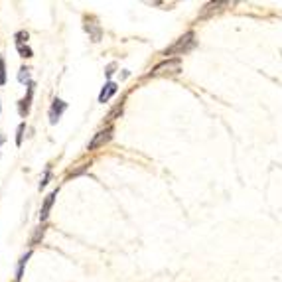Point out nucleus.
Returning <instances> with one entry per match:
<instances>
[{
  "instance_id": "obj_10",
  "label": "nucleus",
  "mask_w": 282,
  "mask_h": 282,
  "mask_svg": "<svg viewBox=\"0 0 282 282\" xmlns=\"http://www.w3.org/2000/svg\"><path fill=\"white\" fill-rule=\"evenodd\" d=\"M18 81H20V83H30V69H28V67H22V69H20Z\"/></svg>"
},
{
  "instance_id": "obj_4",
  "label": "nucleus",
  "mask_w": 282,
  "mask_h": 282,
  "mask_svg": "<svg viewBox=\"0 0 282 282\" xmlns=\"http://www.w3.org/2000/svg\"><path fill=\"white\" fill-rule=\"evenodd\" d=\"M65 109H67V103H64L62 99H53V105H51V109H50V123L51 125H55V123L59 120V116L64 115Z\"/></svg>"
},
{
  "instance_id": "obj_9",
  "label": "nucleus",
  "mask_w": 282,
  "mask_h": 282,
  "mask_svg": "<svg viewBox=\"0 0 282 282\" xmlns=\"http://www.w3.org/2000/svg\"><path fill=\"white\" fill-rule=\"evenodd\" d=\"M221 6H225V2H209V4L205 6V10H204L202 16H207V14H211L213 10H219Z\"/></svg>"
},
{
  "instance_id": "obj_1",
  "label": "nucleus",
  "mask_w": 282,
  "mask_h": 282,
  "mask_svg": "<svg viewBox=\"0 0 282 282\" xmlns=\"http://www.w3.org/2000/svg\"><path fill=\"white\" fill-rule=\"evenodd\" d=\"M193 46H195V36H193V32H186L182 38H178V42L174 44V46H170L166 51H164V55L170 57V55H184V53H188V51L192 50Z\"/></svg>"
},
{
  "instance_id": "obj_5",
  "label": "nucleus",
  "mask_w": 282,
  "mask_h": 282,
  "mask_svg": "<svg viewBox=\"0 0 282 282\" xmlns=\"http://www.w3.org/2000/svg\"><path fill=\"white\" fill-rule=\"evenodd\" d=\"M55 195H57V190H53V192L46 197V202H44V205H42V211H39V219H42V221H46L48 215H50L51 205H53V202H55Z\"/></svg>"
},
{
  "instance_id": "obj_6",
  "label": "nucleus",
  "mask_w": 282,
  "mask_h": 282,
  "mask_svg": "<svg viewBox=\"0 0 282 282\" xmlns=\"http://www.w3.org/2000/svg\"><path fill=\"white\" fill-rule=\"evenodd\" d=\"M116 83H113V81H109V83H105V87L101 89V93H99V103H107L113 95L116 93Z\"/></svg>"
},
{
  "instance_id": "obj_16",
  "label": "nucleus",
  "mask_w": 282,
  "mask_h": 282,
  "mask_svg": "<svg viewBox=\"0 0 282 282\" xmlns=\"http://www.w3.org/2000/svg\"><path fill=\"white\" fill-rule=\"evenodd\" d=\"M87 168H89V164H83V166H79L77 170H71V172H69V176H79V174H81V172H85Z\"/></svg>"
},
{
  "instance_id": "obj_17",
  "label": "nucleus",
  "mask_w": 282,
  "mask_h": 282,
  "mask_svg": "<svg viewBox=\"0 0 282 282\" xmlns=\"http://www.w3.org/2000/svg\"><path fill=\"white\" fill-rule=\"evenodd\" d=\"M50 170H46V174H44V178H42V182H39V190L42 188H46V184H48V179H50Z\"/></svg>"
},
{
  "instance_id": "obj_7",
  "label": "nucleus",
  "mask_w": 282,
  "mask_h": 282,
  "mask_svg": "<svg viewBox=\"0 0 282 282\" xmlns=\"http://www.w3.org/2000/svg\"><path fill=\"white\" fill-rule=\"evenodd\" d=\"M32 87H34V85L30 83V89H28V97L20 101V115H22V116H26V115H28V111H30V99H32V93H34V89H32Z\"/></svg>"
},
{
  "instance_id": "obj_2",
  "label": "nucleus",
  "mask_w": 282,
  "mask_h": 282,
  "mask_svg": "<svg viewBox=\"0 0 282 282\" xmlns=\"http://www.w3.org/2000/svg\"><path fill=\"white\" fill-rule=\"evenodd\" d=\"M179 71V59L178 57H168L162 64H158L150 71V75H160V73H178Z\"/></svg>"
},
{
  "instance_id": "obj_14",
  "label": "nucleus",
  "mask_w": 282,
  "mask_h": 282,
  "mask_svg": "<svg viewBox=\"0 0 282 282\" xmlns=\"http://www.w3.org/2000/svg\"><path fill=\"white\" fill-rule=\"evenodd\" d=\"M24 128H26V125H24V123H22V125H20V127H18V136H16V144H18V146H20V144H22V134H24Z\"/></svg>"
},
{
  "instance_id": "obj_3",
  "label": "nucleus",
  "mask_w": 282,
  "mask_h": 282,
  "mask_svg": "<svg viewBox=\"0 0 282 282\" xmlns=\"http://www.w3.org/2000/svg\"><path fill=\"white\" fill-rule=\"evenodd\" d=\"M113 138V128H105V130H99L95 136H93V140L89 142V150H97V148H101L105 146L107 142Z\"/></svg>"
},
{
  "instance_id": "obj_15",
  "label": "nucleus",
  "mask_w": 282,
  "mask_h": 282,
  "mask_svg": "<svg viewBox=\"0 0 282 282\" xmlns=\"http://www.w3.org/2000/svg\"><path fill=\"white\" fill-rule=\"evenodd\" d=\"M18 51L22 53V57H32V50H30V48H24V46H18Z\"/></svg>"
},
{
  "instance_id": "obj_18",
  "label": "nucleus",
  "mask_w": 282,
  "mask_h": 282,
  "mask_svg": "<svg viewBox=\"0 0 282 282\" xmlns=\"http://www.w3.org/2000/svg\"><path fill=\"white\" fill-rule=\"evenodd\" d=\"M113 69H115V64H111L109 67H107V75H109V77L113 75Z\"/></svg>"
},
{
  "instance_id": "obj_13",
  "label": "nucleus",
  "mask_w": 282,
  "mask_h": 282,
  "mask_svg": "<svg viewBox=\"0 0 282 282\" xmlns=\"http://www.w3.org/2000/svg\"><path fill=\"white\" fill-rule=\"evenodd\" d=\"M26 39H28V32H18V34H16V44H18V46H22Z\"/></svg>"
},
{
  "instance_id": "obj_11",
  "label": "nucleus",
  "mask_w": 282,
  "mask_h": 282,
  "mask_svg": "<svg viewBox=\"0 0 282 282\" xmlns=\"http://www.w3.org/2000/svg\"><path fill=\"white\" fill-rule=\"evenodd\" d=\"M6 83V65H4V57L0 55V85Z\"/></svg>"
},
{
  "instance_id": "obj_19",
  "label": "nucleus",
  "mask_w": 282,
  "mask_h": 282,
  "mask_svg": "<svg viewBox=\"0 0 282 282\" xmlns=\"http://www.w3.org/2000/svg\"><path fill=\"white\" fill-rule=\"evenodd\" d=\"M2 142H4V136H0V144H2Z\"/></svg>"
},
{
  "instance_id": "obj_8",
  "label": "nucleus",
  "mask_w": 282,
  "mask_h": 282,
  "mask_svg": "<svg viewBox=\"0 0 282 282\" xmlns=\"http://www.w3.org/2000/svg\"><path fill=\"white\" fill-rule=\"evenodd\" d=\"M30 256H32V251H28V253L20 258V263H18V270H16V282L22 280V276H24V267H26V263H28Z\"/></svg>"
},
{
  "instance_id": "obj_12",
  "label": "nucleus",
  "mask_w": 282,
  "mask_h": 282,
  "mask_svg": "<svg viewBox=\"0 0 282 282\" xmlns=\"http://www.w3.org/2000/svg\"><path fill=\"white\" fill-rule=\"evenodd\" d=\"M118 113H123V103H120V105H116L115 109H113V111L109 113V116H107V120H109V123H111V120H115V116L118 115Z\"/></svg>"
}]
</instances>
